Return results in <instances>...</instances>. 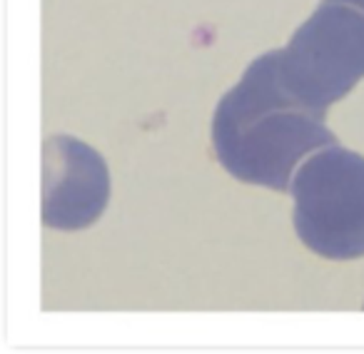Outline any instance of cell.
I'll list each match as a JSON object with an SVG mask.
<instances>
[{
    "mask_svg": "<svg viewBox=\"0 0 364 354\" xmlns=\"http://www.w3.org/2000/svg\"><path fill=\"white\" fill-rule=\"evenodd\" d=\"M277 55L269 50L257 58L218 102L213 147L232 177L289 193L299 162L337 140L324 110L307 105L282 82Z\"/></svg>",
    "mask_w": 364,
    "mask_h": 354,
    "instance_id": "obj_1",
    "label": "cell"
},
{
    "mask_svg": "<svg viewBox=\"0 0 364 354\" xmlns=\"http://www.w3.org/2000/svg\"><path fill=\"white\" fill-rule=\"evenodd\" d=\"M294 230L314 254L357 259L364 254V157L327 145L294 170Z\"/></svg>",
    "mask_w": 364,
    "mask_h": 354,
    "instance_id": "obj_2",
    "label": "cell"
},
{
    "mask_svg": "<svg viewBox=\"0 0 364 354\" xmlns=\"http://www.w3.org/2000/svg\"><path fill=\"white\" fill-rule=\"evenodd\" d=\"M277 53L284 85L327 110L364 77V0H322Z\"/></svg>",
    "mask_w": 364,
    "mask_h": 354,
    "instance_id": "obj_3",
    "label": "cell"
},
{
    "mask_svg": "<svg viewBox=\"0 0 364 354\" xmlns=\"http://www.w3.org/2000/svg\"><path fill=\"white\" fill-rule=\"evenodd\" d=\"M43 167V222L48 227L73 232L100 218L110 198V175L92 147L75 137H50Z\"/></svg>",
    "mask_w": 364,
    "mask_h": 354,
    "instance_id": "obj_4",
    "label": "cell"
}]
</instances>
